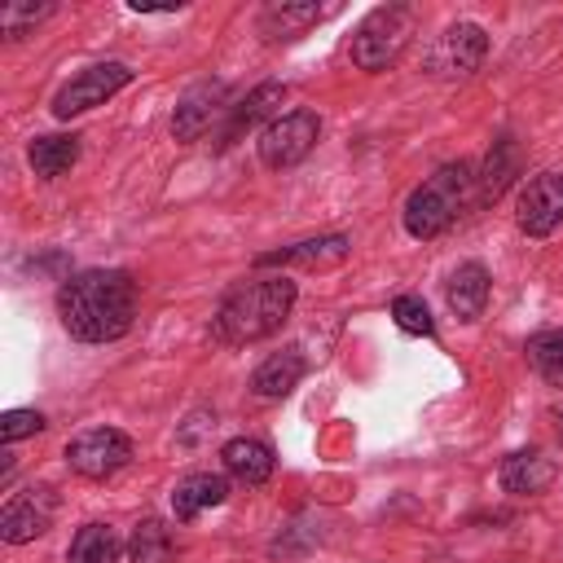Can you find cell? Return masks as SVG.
Listing matches in <instances>:
<instances>
[{
	"label": "cell",
	"instance_id": "6da1fadb",
	"mask_svg": "<svg viewBox=\"0 0 563 563\" xmlns=\"http://www.w3.org/2000/svg\"><path fill=\"white\" fill-rule=\"evenodd\" d=\"M57 317L79 343H114L132 330L136 286L123 268H84L57 286Z\"/></svg>",
	"mask_w": 563,
	"mask_h": 563
},
{
	"label": "cell",
	"instance_id": "7a4b0ae2",
	"mask_svg": "<svg viewBox=\"0 0 563 563\" xmlns=\"http://www.w3.org/2000/svg\"><path fill=\"white\" fill-rule=\"evenodd\" d=\"M295 295L299 286L290 277H251V282H238L216 317H211V334L229 347H242V343H260L268 334L282 330V321L290 317L295 308Z\"/></svg>",
	"mask_w": 563,
	"mask_h": 563
},
{
	"label": "cell",
	"instance_id": "3957f363",
	"mask_svg": "<svg viewBox=\"0 0 563 563\" xmlns=\"http://www.w3.org/2000/svg\"><path fill=\"white\" fill-rule=\"evenodd\" d=\"M475 176L471 163H444L440 172H431L409 198H405V229L413 238H440L466 207Z\"/></svg>",
	"mask_w": 563,
	"mask_h": 563
},
{
	"label": "cell",
	"instance_id": "277c9868",
	"mask_svg": "<svg viewBox=\"0 0 563 563\" xmlns=\"http://www.w3.org/2000/svg\"><path fill=\"white\" fill-rule=\"evenodd\" d=\"M409 35H413V18H409V9H400V4H383V9H374V13L356 26L347 53H352V62H356L361 70L378 75V70H387V66L400 62Z\"/></svg>",
	"mask_w": 563,
	"mask_h": 563
},
{
	"label": "cell",
	"instance_id": "5b68a950",
	"mask_svg": "<svg viewBox=\"0 0 563 563\" xmlns=\"http://www.w3.org/2000/svg\"><path fill=\"white\" fill-rule=\"evenodd\" d=\"M317 136H321L317 110H286L273 123H264V132H260V163L268 172H286V167H295V163H303L312 154Z\"/></svg>",
	"mask_w": 563,
	"mask_h": 563
},
{
	"label": "cell",
	"instance_id": "8992f818",
	"mask_svg": "<svg viewBox=\"0 0 563 563\" xmlns=\"http://www.w3.org/2000/svg\"><path fill=\"white\" fill-rule=\"evenodd\" d=\"M128 84H132V70H128L123 62H97V66L79 70L70 84L57 88L53 114H57V119H75V114H84V110H92V106H106V101H110L119 88H128Z\"/></svg>",
	"mask_w": 563,
	"mask_h": 563
},
{
	"label": "cell",
	"instance_id": "52a82bcc",
	"mask_svg": "<svg viewBox=\"0 0 563 563\" xmlns=\"http://www.w3.org/2000/svg\"><path fill=\"white\" fill-rule=\"evenodd\" d=\"M484 53H488L484 26H475V22H453V26H444V31L435 35V44H431V53H427V70L440 75V79H466V75L479 70Z\"/></svg>",
	"mask_w": 563,
	"mask_h": 563
},
{
	"label": "cell",
	"instance_id": "ba28073f",
	"mask_svg": "<svg viewBox=\"0 0 563 563\" xmlns=\"http://www.w3.org/2000/svg\"><path fill=\"white\" fill-rule=\"evenodd\" d=\"M66 462L84 479H106L132 462V440L114 427H88L66 444Z\"/></svg>",
	"mask_w": 563,
	"mask_h": 563
},
{
	"label": "cell",
	"instance_id": "9c48e42d",
	"mask_svg": "<svg viewBox=\"0 0 563 563\" xmlns=\"http://www.w3.org/2000/svg\"><path fill=\"white\" fill-rule=\"evenodd\" d=\"M515 224L528 238H545L563 224V172H541L523 180L515 198Z\"/></svg>",
	"mask_w": 563,
	"mask_h": 563
},
{
	"label": "cell",
	"instance_id": "30bf717a",
	"mask_svg": "<svg viewBox=\"0 0 563 563\" xmlns=\"http://www.w3.org/2000/svg\"><path fill=\"white\" fill-rule=\"evenodd\" d=\"M53 510H57L53 488L13 493V497L4 501V510H0V537H4L9 545H26V541H35L40 532H48Z\"/></svg>",
	"mask_w": 563,
	"mask_h": 563
},
{
	"label": "cell",
	"instance_id": "8fae6325",
	"mask_svg": "<svg viewBox=\"0 0 563 563\" xmlns=\"http://www.w3.org/2000/svg\"><path fill=\"white\" fill-rule=\"evenodd\" d=\"M224 97L229 88L220 79H207V84H194L180 101H176V114H172V136L176 141H198L224 110Z\"/></svg>",
	"mask_w": 563,
	"mask_h": 563
},
{
	"label": "cell",
	"instance_id": "7c38bea8",
	"mask_svg": "<svg viewBox=\"0 0 563 563\" xmlns=\"http://www.w3.org/2000/svg\"><path fill=\"white\" fill-rule=\"evenodd\" d=\"M224 497H229V479H224V475L194 471V475L176 479V488H172V515H176L180 523H189V519H198L202 510L220 506Z\"/></svg>",
	"mask_w": 563,
	"mask_h": 563
},
{
	"label": "cell",
	"instance_id": "4fadbf2b",
	"mask_svg": "<svg viewBox=\"0 0 563 563\" xmlns=\"http://www.w3.org/2000/svg\"><path fill=\"white\" fill-rule=\"evenodd\" d=\"M303 369H308L303 352H299V347H282V352H273V356L251 374V391H255L260 400H282V396H290V391L299 387Z\"/></svg>",
	"mask_w": 563,
	"mask_h": 563
},
{
	"label": "cell",
	"instance_id": "5bb4252c",
	"mask_svg": "<svg viewBox=\"0 0 563 563\" xmlns=\"http://www.w3.org/2000/svg\"><path fill=\"white\" fill-rule=\"evenodd\" d=\"M449 308L462 317V321H479L484 317V303H488V268L479 260H466L449 273Z\"/></svg>",
	"mask_w": 563,
	"mask_h": 563
},
{
	"label": "cell",
	"instance_id": "9a60e30c",
	"mask_svg": "<svg viewBox=\"0 0 563 563\" xmlns=\"http://www.w3.org/2000/svg\"><path fill=\"white\" fill-rule=\"evenodd\" d=\"M220 462H224V471H229L238 484H264V479L273 475V466H277L273 449H268L264 440H251V435L229 440V444L220 449Z\"/></svg>",
	"mask_w": 563,
	"mask_h": 563
},
{
	"label": "cell",
	"instance_id": "2e32d148",
	"mask_svg": "<svg viewBox=\"0 0 563 563\" xmlns=\"http://www.w3.org/2000/svg\"><path fill=\"white\" fill-rule=\"evenodd\" d=\"M347 238L343 233H321V238H308V242H295L286 251H268L260 255V268L268 264H303V268H325V264H339L347 255Z\"/></svg>",
	"mask_w": 563,
	"mask_h": 563
},
{
	"label": "cell",
	"instance_id": "e0dca14e",
	"mask_svg": "<svg viewBox=\"0 0 563 563\" xmlns=\"http://www.w3.org/2000/svg\"><path fill=\"white\" fill-rule=\"evenodd\" d=\"M282 101H286V84H277V79L260 84V88H255L246 101H238V106H233V114H229V128H224V145H229V141H238V136H242L246 128H255L260 119H268V123H273Z\"/></svg>",
	"mask_w": 563,
	"mask_h": 563
},
{
	"label": "cell",
	"instance_id": "ac0fdd59",
	"mask_svg": "<svg viewBox=\"0 0 563 563\" xmlns=\"http://www.w3.org/2000/svg\"><path fill=\"white\" fill-rule=\"evenodd\" d=\"M550 475H554V466H550V457L541 449H519V453H510L501 462V488L515 493V497L541 493L550 484Z\"/></svg>",
	"mask_w": 563,
	"mask_h": 563
},
{
	"label": "cell",
	"instance_id": "d6986e66",
	"mask_svg": "<svg viewBox=\"0 0 563 563\" xmlns=\"http://www.w3.org/2000/svg\"><path fill=\"white\" fill-rule=\"evenodd\" d=\"M325 13H330L325 4H268L260 13V31H264V40H299Z\"/></svg>",
	"mask_w": 563,
	"mask_h": 563
},
{
	"label": "cell",
	"instance_id": "ffe728a7",
	"mask_svg": "<svg viewBox=\"0 0 563 563\" xmlns=\"http://www.w3.org/2000/svg\"><path fill=\"white\" fill-rule=\"evenodd\" d=\"M26 158H31L35 176L57 180V176H66V172L75 167V158H79V136H35L31 150H26Z\"/></svg>",
	"mask_w": 563,
	"mask_h": 563
},
{
	"label": "cell",
	"instance_id": "44dd1931",
	"mask_svg": "<svg viewBox=\"0 0 563 563\" xmlns=\"http://www.w3.org/2000/svg\"><path fill=\"white\" fill-rule=\"evenodd\" d=\"M119 532L110 523H84L66 550V563H119Z\"/></svg>",
	"mask_w": 563,
	"mask_h": 563
},
{
	"label": "cell",
	"instance_id": "7402d4cb",
	"mask_svg": "<svg viewBox=\"0 0 563 563\" xmlns=\"http://www.w3.org/2000/svg\"><path fill=\"white\" fill-rule=\"evenodd\" d=\"M172 554H176V541L158 519H141L132 528V541H128L132 563H172Z\"/></svg>",
	"mask_w": 563,
	"mask_h": 563
},
{
	"label": "cell",
	"instance_id": "603a6c76",
	"mask_svg": "<svg viewBox=\"0 0 563 563\" xmlns=\"http://www.w3.org/2000/svg\"><path fill=\"white\" fill-rule=\"evenodd\" d=\"M523 352H528V365H532L550 387H563V330H559V325H554V330H537Z\"/></svg>",
	"mask_w": 563,
	"mask_h": 563
},
{
	"label": "cell",
	"instance_id": "cb8c5ba5",
	"mask_svg": "<svg viewBox=\"0 0 563 563\" xmlns=\"http://www.w3.org/2000/svg\"><path fill=\"white\" fill-rule=\"evenodd\" d=\"M391 317H396V325L405 334H422V339L435 334V321H431V308L422 303V295H396L391 299Z\"/></svg>",
	"mask_w": 563,
	"mask_h": 563
},
{
	"label": "cell",
	"instance_id": "d4e9b609",
	"mask_svg": "<svg viewBox=\"0 0 563 563\" xmlns=\"http://www.w3.org/2000/svg\"><path fill=\"white\" fill-rule=\"evenodd\" d=\"M510 163H515L510 141H497V150H493L488 163H484V176H475V180H479V202H488V198H497V194L506 189V180H510Z\"/></svg>",
	"mask_w": 563,
	"mask_h": 563
},
{
	"label": "cell",
	"instance_id": "484cf974",
	"mask_svg": "<svg viewBox=\"0 0 563 563\" xmlns=\"http://www.w3.org/2000/svg\"><path fill=\"white\" fill-rule=\"evenodd\" d=\"M48 13H53V4H4V13H0V31H4L9 40H18V35H26L31 26H40Z\"/></svg>",
	"mask_w": 563,
	"mask_h": 563
},
{
	"label": "cell",
	"instance_id": "4316f807",
	"mask_svg": "<svg viewBox=\"0 0 563 563\" xmlns=\"http://www.w3.org/2000/svg\"><path fill=\"white\" fill-rule=\"evenodd\" d=\"M35 431H44V413H35V409H9L0 418V440L4 444H18V440H26Z\"/></svg>",
	"mask_w": 563,
	"mask_h": 563
},
{
	"label": "cell",
	"instance_id": "83f0119b",
	"mask_svg": "<svg viewBox=\"0 0 563 563\" xmlns=\"http://www.w3.org/2000/svg\"><path fill=\"white\" fill-rule=\"evenodd\" d=\"M559 418H563V413H559Z\"/></svg>",
	"mask_w": 563,
	"mask_h": 563
}]
</instances>
